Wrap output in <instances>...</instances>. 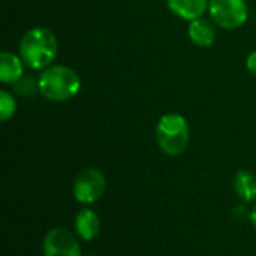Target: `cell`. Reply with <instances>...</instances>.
Masks as SVG:
<instances>
[{
	"label": "cell",
	"instance_id": "obj_15",
	"mask_svg": "<svg viewBox=\"0 0 256 256\" xmlns=\"http://www.w3.org/2000/svg\"><path fill=\"white\" fill-rule=\"evenodd\" d=\"M250 220H252V225L255 226L256 230V204L255 207L252 208V212H250Z\"/></svg>",
	"mask_w": 256,
	"mask_h": 256
},
{
	"label": "cell",
	"instance_id": "obj_10",
	"mask_svg": "<svg viewBox=\"0 0 256 256\" xmlns=\"http://www.w3.org/2000/svg\"><path fill=\"white\" fill-rule=\"evenodd\" d=\"M189 39L201 48H208L216 42V28L212 21L206 18H198L194 21H189L188 27Z\"/></svg>",
	"mask_w": 256,
	"mask_h": 256
},
{
	"label": "cell",
	"instance_id": "obj_6",
	"mask_svg": "<svg viewBox=\"0 0 256 256\" xmlns=\"http://www.w3.org/2000/svg\"><path fill=\"white\" fill-rule=\"evenodd\" d=\"M44 256H82L75 236L66 228L50 230L42 242Z\"/></svg>",
	"mask_w": 256,
	"mask_h": 256
},
{
	"label": "cell",
	"instance_id": "obj_14",
	"mask_svg": "<svg viewBox=\"0 0 256 256\" xmlns=\"http://www.w3.org/2000/svg\"><path fill=\"white\" fill-rule=\"evenodd\" d=\"M246 68H248V70H249L252 75H255L256 76V51L250 52V54L248 56V60H246Z\"/></svg>",
	"mask_w": 256,
	"mask_h": 256
},
{
	"label": "cell",
	"instance_id": "obj_12",
	"mask_svg": "<svg viewBox=\"0 0 256 256\" xmlns=\"http://www.w3.org/2000/svg\"><path fill=\"white\" fill-rule=\"evenodd\" d=\"M14 90L20 96L32 98V96H34V93L39 92V80H36L33 76H28V75H24L18 82L14 84Z\"/></svg>",
	"mask_w": 256,
	"mask_h": 256
},
{
	"label": "cell",
	"instance_id": "obj_9",
	"mask_svg": "<svg viewBox=\"0 0 256 256\" xmlns=\"http://www.w3.org/2000/svg\"><path fill=\"white\" fill-rule=\"evenodd\" d=\"M168 9L186 21L198 20L208 9V0H166Z\"/></svg>",
	"mask_w": 256,
	"mask_h": 256
},
{
	"label": "cell",
	"instance_id": "obj_16",
	"mask_svg": "<svg viewBox=\"0 0 256 256\" xmlns=\"http://www.w3.org/2000/svg\"><path fill=\"white\" fill-rule=\"evenodd\" d=\"M86 256H94V255H86Z\"/></svg>",
	"mask_w": 256,
	"mask_h": 256
},
{
	"label": "cell",
	"instance_id": "obj_7",
	"mask_svg": "<svg viewBox=\"0 0 256 256\" xmlns=\"http://www.w3.org/2000/svg\"><path fill=\"white\" fill-rule=\"evenodd\" d=\"M75 231L84 242L94 240L100 232V219L94 210L84 207L75 216Z\"/></svg>",
	"mask_w": 256,
	"mask_h": 256
},
{
	"label": "cell",
	"instance_id": "obj_5",
	"mask_svg": "<svg viewBox=\"0 0 256 256\" xmlns=\"http://www.w3.org/2000/svg\"><path fill=\"white\" fill-rule=\"evenodd\" d=\"M105 189H106L105 176L96 168H86L75 177L72 194L80 204L90 206L102 198Z\"/></svg>",
	"mask_w": 256,
	"mask_h": 256
},
{
	"label": "cell",
	"instance_id": "obj_4",
	"mask_svg": "<svg viewBox=\"0 0 256 256\" xmlns=\"http://www.w3.org/2000/svg\"><path fill=\"white\" fill-rule=\"evenodd\" d=\"M208 12L213 22L226 30L240 28L249 16L246 0H208Z\"/></svg>",
	"mask_w": 256,
	"mask_h": 256
},
{
	"label": "cell",
	"instance_id": "obj_13",
	"mask_svg": "<svg viewBox=\"0 0 256 256\" xmlns=\"http://www.w3.org/2000/svg\"><path fill=\"white\" fill-rule=\"evenodd\" d=\"M15 111H16L15 98L6 90H0V120L8 122L9 118L14 117Z\"/></svg>",
	"mask_w": 256,
	"mask_h": 256
},
{
	"label": "cell",
	"instance_id": "obj_2",
	"mask_svg": "<svg viewBox=\"0 0 256 256\" xmlns=\"http://www.w3.org/2000/svg\"><path fill=\"white\" fill-rule=\"evenodd\" d=\"M39 93L54 102H66L74 99L81 90L78 74L64 64H51L44 69L39 76Z\"/></svg>",
	"mask_w": 256,
	"mask_h": 256
},
{
	"label": "cell",
	"instance_id": "obj_11",
	"mask_svg": "<svg viewBox=\"0 0 256 256\" xmlns=\"http://www.w3.org/2000/svg\"><path fill=\"white\" fill-rule=\"evenodd\" d=\"M234 190L244 202L256 201V176L249 170H240L234 177Z\"/></svg>",
	"mask_w": 256,
	"mask_h": 256
},
{
	"label": "cell",
	"instance_id": "obj_1",
	"mask_svg": "<svg viewBox=\"0 0 256 256\" xmlns=\"http://www.w3.org/2000/svg\"><path fill=\"white\" fill-rule=\"evenodd\" d=\"M18 51L27 68L33 70H44L56 60L58 54V40L51 30L45 27H34L21 38Z\"/></svg>",
	"mask_w": 256,
	"mask_h": 256
},
{
	"label": "cell",
	"instance_id": "obj_3",
	"mask_svg": "<svg viewBox=\"0 0 256 256\" xmlns=\"http://www.w3.org/2000/svg\"><path fill=\"white\" fill-rule=\"evenodd\" d=\"M190 129L188 120L178 112L164 114L156 124V141L168 156L182 154L189 144Z\"/></svg>",
	"mask_w": 256,
	"mask_h": 256
},
{
	"label": "cell",
	"instance_id": "obj_8",
	"mask_svg": "<svg viewBox=\"0 0 256 256\" xmlns=\"http://www.w3.org/2000/svg\"><path fill=\"white\" fill-rule=\"evenodd\" d=\"M24 76V62L20 54L2 51L0 54V81L14 86Z\"/></svg>",
	"mask_w": 256,
	"mask_h": 256
}]
</instances>
